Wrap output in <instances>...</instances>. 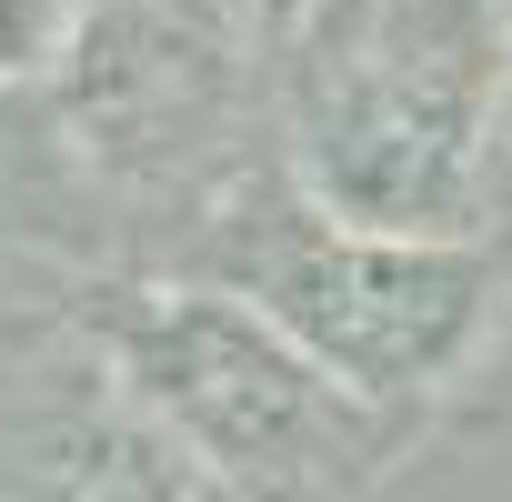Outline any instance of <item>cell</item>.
<instances>
[{
    "mask_svg": "<svg viewBox=\"0 0 512 502\" xmlns=\"http://www.w3.org/2000/svg\"><path fill=\"white\" fill-rule=\"evenodd\" d=\"M161 272L221 282L262 322H282L342 392L372 412L432 422L512 332V241L502 231H362L302 191V171L272 151L251 181H231Z\"/></svg>",
    "mask_w": 512,
    "mask_h": 502,
    "instance_id": "obj_1",
    "label": "cell"
},
{
    "mask_svg": "<svg viewBox=\"0 0 512 502\" xmlns=\"http://www.w3.org/2000/svg\"><path fill=\"white\" fill-rule=\"evenodd\" d=\"M502 201H512V31H502Z\"/></svg>",
    "mask_w": 512,
    "mask_h": 502,
    "instance_id": "obj_6",
    "label": "cell"
},
{
    "mask_svg": "<svg viewBox=\"0 0 512 502\" xmlns=\"http://www.w3.org/2000/svg\"><path fill=\"white\" fill-rule=\"evenodd\" d=\"M71 322L201 472L241 502H362L422 422L342 392L282 322L191 272H81Z\"/></svg>",
    "mask_w": 512,
    "mask_h": 502,
    "instance_id": "obj_3",
    "label": "cell"
},
{
    "mask_svg": "<svg viewBox=\"0 0 512 502\" xmlns=\"http://www.w3.org/2000/svg\"><path fill=\"white\" fill-rule=\"evenodd\" d=\"M502 0H322L282 71V161L362 231H492L502 211Z\"/></svg>",
    "mask_w": 512,
    "mask_h": 502,
    "instance_id": "obj_2",
    "label": "cell"
},
{
    "mask_svg": "<svg viewBox=\"0 0 512 502\" xmlns=\"http://www.w3.org/2000/svg\"><path fill=\"white\" fill-rule=\"evenodd\" d=\"M71 282L81 272H41V262H0V352H21L31 332H51L71 312Z\"/></svg>",
    "mask_w": 512,
    "mask_h": 502,
    "instance_id": "obj_5",
    "label": "cell"
},
{
    "mask_svg": "<svg viewBox=\"0 0 512 502\" xmlns=\"http://www.w3.org/2000/svg\"><path fill=\"white\" fill-rule=\"evenodd\" d=\"M0 262L41 272H121L131 241L101 201L51 81H0Z\"/></svg>",
    "mask_w": 512,
    "mask_h": 502,
    "instance_id": "obj_4",
    "label": "cell"
}]
</instances>
